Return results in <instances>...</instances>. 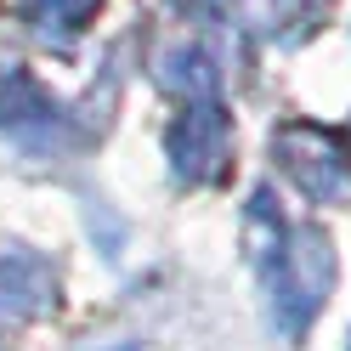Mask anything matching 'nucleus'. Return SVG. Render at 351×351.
Returning <instances> with one entry per match:
<instances>
[{"mask_svg": "<svg viewBox=\"0 0 351 351\" xmlns=\"http://www.w3.org/2000/svg\"><path fill=\"white\" fill-rule=\"evenodd\" d=\"M261 244V267H267V289H272V312L278 323L300 335L317 317V306L328 300L335 283V255H328L323 232L312 227H283V215H272V227L255 238Z\"/></svg>", "mask_w": 351, "mask_h": 351, "instance_id": "nucleus-1", "label": "nucleus"}, {"mask_svg": "<svg viewBox=\"0 0 351 351\" xmlns=\"http://www.w3.org/2000/svg\"><path fill=\"white\" fill-rule=\"evenodd\" d=\"M272 159H278V170L289 176L300 193H312V199H346L351 193L346 147L328 136V130H317V125H283L278 142H272Z\"/></svg>", "mask_w": 351, "mask_h": 351, "instance_id": "nucleus-2", "label": "nucleus"}, {"mask_svg": "<svg viewBox=\"0 0 351 351\" xmlns=\"http://www.w3.org/2000/svg\"><path fill=\"white\" fill-rule=\"evenodd\" d=\"M170 165L193 187H210V182L227 176V165H232V125H227V114H221L215 97L187 102V114L176 119V130H170Z\"/></svg>", "mask_w": 351, "mask_h": 351, "instance_id": "nucleus-3", "label": "nucleus"}, {"mask_svg": "<svg viewBox=\"0 0 351 351\" xmlns=\"http://www.w3.org/2000/svg\"><path fill=\"white\" fill-rule=\"evenodd\" d=\"M57 300V272L46 255L23 244H0V312L6 317H40Z\"/></svg>", "mask_w": 351, "mask_h": 351, "instance_id": "nucleus-4", "label": "nucleus"}, {"mask_svg": "<svg viewBox=\"0 0 351 351\" xmlns=\"http://www.w3.org/2000/svg\"><path fill=\"white\" fill-rule=\"evenodd\" d=\"M159 85H170V91L187 97V102H199V97H215V69H210L204 51L176 46V51L159 57Z\"/></svg>", "mask_w": 351, "mask_h": 351, "instance_id": "nucleus-5", "label": "nucleus"}, {"mask_svg": "<svg viewBox=\"0 0 351 351\" xmlns=\"http://www.w3.org/2000/svg\"><path fill=\"white\" fill-rule=\"evenodd\" d=\"M272 40H306L323 23V0H250Z\"/></svg>", "mask_w": 351, "mask_h": 351, "instance_id": "nucleus-6", "label": "nucleus"}, {"mask_svg": "<svg viewBox=\"0 0 351 351\" xmlns=\"http://www.w3.org/2000/svg\"><path fill=\"white\" fill-rule=\"evenodd\" d=\"M102 0H17V12L34 17L46 34H74L80 23H91Z\"/></svg>", "mask_w": 351, "mask_h": 351, "instance_id": "nucleus-7", "label": "nucleus"}, {"mask_svg": "<svg viewBox=\"0 0 351 351\" xmlns=\"http://www.w3.org/2000/svg\"><path fill=\"white\" fill-rule=\"evenodd\" d=\"M346 351H351V346H346Z\"/></svg>", "mask_w": 351, "mask_h": 351, "instance_id": "nucleus-8", "label": "nucleus"}]
</instances>
